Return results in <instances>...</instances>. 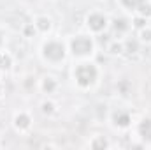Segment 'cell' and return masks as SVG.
Segmentation results:
<instances>
[{"mask_svg": "<svg viewBox=\"0 0 151 150\" xmlns=\"http://www.w3.org/2000/svg\"><path fill=\"white\" fill-rule=\"evenodd\" d=\"M76 79H77L79 85L90 87V85L97 79V69H95V66H91V64H83V66H79V67L76 69Z\"/></svg>", "mask_w": 151, "mask_h": 150, "instance_id": "1", "label": "cell"}, {"mask_svg": "<svg viewBox=\"0 0 151 150\" xmlns=\"http://www.w3.org/2000/svg\"><path fill=\"white\" fill-rule=\"evenodd\" d=\"M91 48H93L91 41L88 37H84V36H79V37H76L72 41V51H74V55H88V53H91Z\"/></svg>", "mask_w": 151, "mask_h": 150, "instance_id": "2", "label": "cell"}, {"mask_svg": "<svg viewBox=\"0 0 151 150\" xmlns=\"http://www.w3.org/2000/svg\"><path fill=\"white\" fill-rule=\"evenodd\" d=\"M44 55H46V58H49L53 62H58V60L63 58L65 51H63V46L60 42H49V44L44 46Z\"/></svg>", "mask_w": 151, "mask_h": 150, "instance_id": "3", "label": "cell"}, {"mask_svg": "<svg viewBox=\"0 0 151 150\" xmlns=\"http://www.w3.org/2000/svg\"><path fill=\"white\" fill-rule=\"evenodd\" d=\"M88 25H90L91 30L100 32V30L106 27V18H104L102 14H91V16L88 18Z\"/></svg>", "mask_w": 151, "mask_h": 150, "instance_id": "4", "label": "cell"}, {"mask_svg": "<svg viewBox=\"0 0 151 150\" xmlns=\"http://www.w3.org/2000/svg\"><path fill=\"white\" fill-rule=\"evenodd\" d=\"M114 120H116V124H118L119 127H127V125L130 124V117H128V113H123V111L116 113V115H114Z\"/></svg>", "mask_w": 151, "mask_h": 150, "instance_id": "5", "label": "cell"}, {"mask_svg": "<svg viewBox=\"0 0 151 150\" xmlns=\"http://www.w3.org/2000/svg\"><path fill=\"white\" fill-rule=\"evenodd\" d=\"M16 127L18 129H27V127H30V117L28 115H18L16 117Z\"/></svg>", "mask_w": 151, "mask_h": 150, "instance_id": "6", "label": "cell"}, {"mask_svg": "<svg viewBox=\"0 0 151 150\" xmlns=\"http://www.w3.org/2000/svg\"><path fill=\"white\" fill-rule=\"evenodd\" d=\"M139 131H141L142 138H146V140H151V118H148V120H144V122L141 124Z\"/></svg>", "mask_w": 151, "mask_h": 150, "instance_id": "7", "label": "cell"}, {"mask_svg": "<svg viewBox=\"0 0 151 150\" xmlns=\"http://www.w3.org/2000/svg\"><path fill=\"white\" fill-rule=\"evenodd\" d=\"M37 27L40 30H47L49 27H51V21L47 20V18H39L37 20Z\"/></svg>", "mask_w": 151, "mask_h": 150, "instance_id": "8", "label": "cell"}, {"mask_svg": "<svg viewBox=\"0 0 151 150\" xmlns=\"http://www.w3.org/2000/svg\"><path fill=\"white\" fill-rule=\"evenodd\" d=\"M123 4L130 9H137V7H141V4H144V0H123Z\"/></svg>", "mask_w": 151, "mask_h": 150, "instance_id": "9", "label": "cell"}, {"mask_svg": "<svg viewBox=\"0 0 151 150\" xmlns=\"http://www.w3.org/2000/svg\"><path fill=\"white\" fill-rule=\"evenodd\" d=\"M127 27H128V25H127V21H125V20H116V21H114V28H116V30H119V32L127 30Z\"/></svg>", "mask_w": 151, "mask_h": 150, "instance_id": "10", "label": "cell"}, {"mask_svg": "<svg viewBox=\"0 0 151 150\" xmlns=\"http://www.w3.org/2000/svg\"><path fill=\"white\" fill-rule=\"evenodd\" d=\"M44 88H46L47 92H51V90H55V81H53L51 78H47V79L44 81Z\"/></svg>", "mask_w": 151, "mask_h": 150, "instance_id": "11", "label": "cell"}, {"mask_svg": "<svg viewBox=\"0 0 151 150\" xmlns=\"http://www.w3.org/2000/svg\"><path fill=\"white\" fill-rule=\"evenodd\" d=\"M141 12H142L144 16H150L151 14V5H148V4H141Z\"/></svg>", "mask_w": 151, "mask_h": 150, "instance_id": "12", "label": "cell"}, {"mask_svg": "<svg viewBox=\"0 0 151 150\" xmlns=\"http://www.w3.org/2000/svg\"><path fill=\"white\" fill-rule=\"evenodd\" d=\"M42 111H44V113H51V111H53V104H51V103H44Z\"/></svg>", "mask_w": 151, "mask_h": 150, "instance_id": "13", "label": "cell"}, {"mask_svg": "<svg viewBox=\"0 0 151 150\" xmlns=\"http://www.w3.org/2000/svg\"><path fill=\"white\" fill-rule=\"evenodd\" d=\"M111 51H113V53H121V51H123V46H121V44H113V46H111Z\"/></svg>", "mask_w": 151, "mask_h": 150, "instance_id": "14", "label": "cell"}, {"mask_svg": "<svg viewBox=\"0 0 151 150\" xmlns=\"http://www.w3.org/2000/svg\"><path fill=\"white\" fill-rule=\"evenodd\" d=\"M142 41H151V30H144L142 32Z\"/></svg>", "mask_w": 151, "mask_h": 150, "instance_id": "15", "label": "cell"}, {"mask_svg": "<svg viewBox=\"0 0 151 150\" xmlns=\"http://www.w3.org/2000/svg\"><path fill=\"white\" fill-rule=\"evenodd\" d=\"M134 23H135V27H137V28H142V27H144V23H146V21H144V20H141V18H139V20H135V21H134Z\"/></svg>", "mask_w": 151, "mask_h": 150, "instance_id": "16", "label": "cell"}, {"mask_svg": "<svg viewBox=\"0 0 151 150\" xmlns=\"http://www.w3.org/2000/svg\"><path fill=\"white\" fill-rule=\"evenodd\" d=\"M127 48H128L132 53H135V51H137V44H135V42H128V46H127Z\"/></svg>", "mask_w": 151, "mask_h": 150, "instance_id": "17", "label": "cell"}, {"mask_svg": "<svg viewBox=\"0 0 151 150\" xmlns=\"http://www.w3.org/2000/svg\"><path fill=\"white\" fill-rule=\"evenodd\" d=\"M25 34H27V36H32V34H34V27H27Z\"/></svg>", "mask_w": 151, "mask_h": 150, "instance_id": "18", "label": "cell"}, {"mask_svg": "<svg viewBox=\"0 0 151 150\" xmlns=\"http://www.w3.org/2000/svg\"><path fill=\"white\" fill-rule=\"evenodd\" d=\"M93 147H107V143H106V141H97Z\"/></svg>", "mask_w": 151, "mask_h": 150, "instance_id": "19", "label": "cell"}, {"mask_svg": "<svg viewBox=\"0 0 151 150\" xmlns=\"http://www.w3.org/2000/svg\"><path fill=\"white\" fill-rule=\"evenodd\" d=\"M0 42H2V36H0Z\"/></svg>", "mask_w": 151, "mask_h": 150, "instance_id": "20", "label": "cell"}]
</instances>
